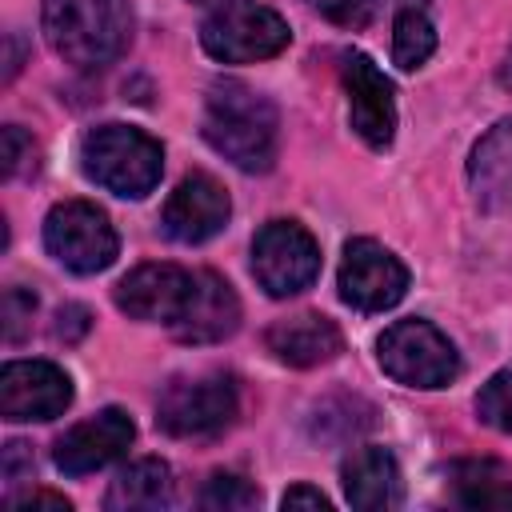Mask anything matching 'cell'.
I'll list each match as a JSON object with an SVG mask.
<instances>
[{
	"label": "cell",
	"instance_id": "29",
	"mask_svg": "<svg viewBox=\"0 0 512 512\" xmlns=\"http://www.w3.org/2000/svg\"><path fill=\"white\" fill-rule=\"evenodd\" d=\"M280 504H284V508H316V512H328V508H332L328 496H324L320 488H308V484L288 488V492L280 496Z\"/></svg>",
	"mask_w": 512,
	"mask_h": 512
},
{
	"label": "cell",
	"instance_id": "10",
	"mask_svg": "<svg viewBox=\"0 0 512 512\" xmlns=\"http://www.w3.org/2000/svg\"><path fill=\"white\" fill-rule=\"evenodd\" d=\"M72 404V380L48 360H12L0 372V416L12 424L56 420Z\"/></svg>",
	"mask_w": 512,
	"mask_h": 512
},
{
	"label": "cell",
	"instance_id": "6",
	"mask_svg": "<svg viewBox=\"0 0 512 512\" xmlns=\"http://www.w3.org/2000/svg\"><path fill=\"white\" fill-rule=\"evenodd\" d=\"M292 40L288 20L276 8L236 0L224 8H212V16L200 24V44L220 64H252L284 52Z\"/></svg>",
	"mask_w": 512,
	"mask_h": 512
},
{
	"label": "cell",
	"instance_id": "11",
	"mask_svg": "<svg viewBox=\"0 0 512 512\" xmlns=\"http://www.w3.org/2000/svg\"><path fill=\"white\" fill-rule=\"evenodd\" d=\"M132 436H136V424L124 408H100L96 416L72 424L56 440L52 460L64 476H88V472H100L112 460H120L128 452Z\"/></svg>",
	"mask_w": 512,
	"mask_h": 512
},
{
	"label": "cell",
	"instance_id": "26",
	"mask_svg": "<svg viewBox=\"0 0 512 512\" xmlns=\"http://www.w3.org/2000/svg\"><path fill=\"white\" fill-rule=\"evenodd\" d=\"M0 472H4L8 496H12V488H16V484L32 480V452H28V444H20V440L4 444V460H0Z\"/></svg>",
	"mask_w": 512,
	"mask_h": 512
},
{
	"label": "cell",
	"instance_id": "3",
	"mask_svg": "<svg viewBox=\"0 0 512 512\" xmlns=\"http://www.w3.org/2000/svg\"><path fill=\"white\" fill-rule=\"evenodd\" d=\"M80 168L92 184L112 196L140 200L160 184L164 148L144 128L132 124H100L80 140Z\"/></svg>",
	"mask_w": 512,
	"mask_h": 512
},
{
	"label": "cell",
	"instance_id": "5",
	"mask_svg": "<svg viewBox=\"0 0 512 512\" xmlns=\"http://www.w3.org/2000/svg\"><path fill=\"white\" fill-rule=\"evenodd\" d=\"M380 368L404 388H444L460 376L456 344L428 320H396L376 340Z\"/></svg>",
	"mask_w": 512,
	"mask_h": 512
},
{
	"label": "cell",
	"instance_id": "14",
	"mask_svg": "<svg viewBox=\"0 0 512 512\" xmlns=\"http://www.w3.org/2000/svg\"><path fill=\"white\" fill-rule=\"evenodd\" d=\"M228 216H232L228 192L208 172H192L172 188L164 204V232L176 244H204L228 224Z\"/></svg>",
	"mask_w": 512,
	"mask_h": 512
},
{
	"label": "cell",
	"instance_id": "32",
	"mask_svg": "<svg viewBox=\"0 0 512 512\" xmlns=\"http://www.w3.org/2000/svg\"><path fill=\"white\" fill-rule=\"evenodd\" d=\"M496 80H500L504 88H512V44H508V52H504V60H500V72H496Z\"/></svg>",
	"mask_w": 512,
	"mask_h": 512
},
{
	"label": "cell",
	"instance_id": "22",
	"mask_svg": "<svg viewBox=\"0 0 512 512\" xmlns=\"http://www.w3.org/2000/svg\"><path fill=\"white\" fill-rule=\"evenodd\" d=\"M256 504H260V492H256L244 476L212 472V476L204 480L200 508H208V512H244V508H256Z\"/></svg>",
	"mask_w": 512,
	"mask_h": 512
},
{
	"label": "cell",
	"instance_id": "33",
	"mask_svg": "<svg viewBox=\"0 0 512 512\" xmlns=\"http://www.w3.org/2000/svg\"><path fill=\"white\" fill-rule=\"evenodd\" d=\"M192 4H208V8H224V4H236V0H192Z\"/></svg>",
	"mask_w": 512,
	"mask_h": 512
},
{
	"label": "cell",
	"instance_id": "31",
	"mask_svg": "<svg viewBox=\"0 0 512 512\" xmlns=\"http://www.w3.org/2000/svg\"><path fill=\"white\" fill-rule=\"evenodd\" d=\"M20 72V36L8 32V64H4V80H12Z\"/></svg>",
	"mask_w": 512,
	"mask_h": 512
},
{
	"label": "cell",
	"instance_id": "23",
	"mask_svg": "<svg viewBox=\"0 0 512 512\" xmlns=\"http://www.w3.org/2000/svg\"><path fill=\"white\" fill-rule=\"evenodd\" d=\"M476 416L496 432H512V368L496 372L476 392Z\"/></svg>",
	"mask_w": 512,
	"mask_h": 512
},
{
	"label": "cell",
	"instance_id": "27",
	"mask_svg": "<svg viewBox=\"0 0 512 512\" xmlns=\"http://www.w3.org/2000/svg\"><path fill=\"white\" fill-rule=\"evenodd\" d=\"M28 156H32V140L24 136V128L8 124L4 128V176H16Z\"/></svg>",
	"mask_w": 512,
	"mask_h": 512
},
{
	"label": "cell",
	"instance_id": "25",
	"mask_svg": "<svg viewBox=\"0 0 512 512\" xmlns=\"http://www.w3.org/2000/svg\"><path fill=\"white\" fill-rule=\"evenodd\" d=\"M36 312V296L24 292V288H8L4 300H0V320H4V340H20L28 320Z\"/></svg>",
	"mask_w": 512,
	"mask_h": 512
},
{
	"label": "cell",
	"instance_id": "7",
	"mask_svg": "<svg viewBox=\"0 0 512 512\" xmlns=\"http://www.w3.org/2000/svg\"><path fill=\"white\" fill-rule=\"evenodd\" d=\"M252 276L276 300L304 292L320 276L316 236L296 220H268L252 240Z\"/></svg>",
	"mask_w": 512,
	"mask_h": 512
},
{
	"label": "cell",
	"instance_id": "19",
	"mask_svg": "<svg viewBox=\"0 0 512 512\" xmlns=\"http://www.w3.org/2000/svg\"><path fill=\"white\" fill-rule=\"evenodd\" d=\"M104 504L112 512H160L172 504V468L160 456L132 460L116 472Z\"/></svg>",
	"mask_w": 512,
	"mask_h": 512
},
{
	"label": "cell",
	"instance_id": "21",
	"mask_svg": "<svg viewBox=\"0 0 512 512\" xmlns=\"http://www.w3.org/2000/svg\"><path fill=\"white\" fill-rule=\"evenodd\" d=\"M432 52H436V28H432L424 4L404 0V4L396 8V20H392V60H396V68L412 72V68H420Z\"/></svg>",
	"mask_w": 512,
	"mask_h": 512
},
{
	"label": "cell",
	"instance_id": "28",
	"mask_svg": "<svg viewBox=\"0 0 512 512\" xmlns=\"http://www.w3.org/2000/svg\"><path fill=\"white\" fill-rule=\"evenodd\" d=\"M84 332H88V308L64 304V308L56 312V336H60L64 344H72V340H80Z\"/></svg>",
	"mask_w": 512,
	"mask_h": 512
},
{
	"label": "cell",
	"instance_id": "9",
	"mask_svg": "<svg viewBox=\"0 0 512 512\" xmlns=\"http://www.w3.org/2000/svg\"><path fill=\"white\" fill-rule=\"evenodd\" d=\"M408 292V268L400 264L396 252L384 244L360 236L344 244L340 256V300L352 304L356 312H384L400 304Z\"/></svg>",
	"mask_w": 512,
	"mask_h": 512
},
{
	"label": "cell",
	"instance_id": "13",
	"mask_svg": "<svg viewBox=\"0 0 512 512\" xmlns=\"http://www.w3.org/2000/svg\"><path fill=\"white\" fill-rule=\"evenodd\" d=\"M344 92H348L352 132L368 148H388L396 132V96H392V80L372 64V56L364 52L344 56Z\"/></svg>",
	"mask_w": 512,
	"mask_h": 512
},
{
	"label": "cell",
	"instance_id": "20",
	"mask_svg": "<svg viewBox=\"0 0 512 512\" xmlns=\"http://www.w3.org/2000/svg\"><path fill=\"white\" fill-rule=\"evenodd\" d=\"M448 480L456 500L468 508H512V476L496 460H456Z\"/></svg>",
	"mask_w": 512,
	"mask_h": 512
},
{
	"label": "cell",
	"instance_id": "2",
	"mask_svg": "<svg viewBox=\"0 0 512 512\" xmlns=\"http://www.w3.org/2000/svg\"><path fill=\"white\" fill-rule=\"evenodd\" d=\"M40 28L64 64L104 68L132 40V8L128 0H44Z\"/></svg>",
	"mask_w": 512,
	"mask_h": 512
},
{
	"label": "cell",
	"instance_id": "12",
	"mask_svg": "<svg viewBox=\"0 0 512 512\" xmlns=\"http://www.w3.org/2000/svg\"><path fill=\"white\" fill-rule=\"evenodd\" d=\"M192 288H196V272L180 264H140L116 284V308L128 312L132 320H152L172 328L188 308Z\"/></svg>",
	"mask_w": 512,
	"mask_h": 512
},
{
	"label": "cell",
	"instance_id": "16",
	"mask_svg": "<svg viewBox=\"0 0 512 512\" xmlns=\"http://www.w3.org/2000/svg\"><path fill=\"white\" fill-rule=\"evenodd\" d=\"M264 344L268 352L288 364V368H316V364H328L340 356L344 348V336L340 328L320 316V312H300V316H288V320H276L268 332H264Z\"/></svg>",
	"mask_w": 512,
	"mask_h": 512
},
{
	"label": "cell",
	"instance_id": "17",
	"mask_svg": "<svg viewBox=\"0 0 512 512\" xmlns=\"http://www.w3.org/2000/svg\"><path fill=\"white\" fill-rule=\"evenodd\" d=\"M468 188L484 212L512 208V116L496 120L468 156Z\"/></svg>",
	"mask_w": 512,
	"mask_h": 512
},
{
	"label": "cell",
	"instance_id": "24",
	"mask_svg": "<svg viewBox=\"0 0 512 512\" xmlns=\"http://www.w3.org/2000/svg\"><path fill=\"white\" fill-rule=\"evenodd\" d=\"M308 4L320 16H328L332 24H344V28H364L380 8V0H308Z\"/></svg>",
	"mask_w": 512,
	"mask_h": 512
},
{
	"label": "cell",
	"instance_id": "1",
	"mask_svg": "<svg viewBox=\"0 0 512 512\" xmlns=\"http://www.w3.org/2000/svg\"><path fill=\"white\" fill-rule=\"evenodd\" d=\"M200 132L240 172H268L276 160V108L240 80H216L208 88Z\"/></svg>",
	"mask_w": 512,
	"mask_h": 512
},
{
	"label": "cell",
	"instance_id": "30",
	"mask_svg": "<svg viewBox=\"0 0 512 512\" xmlns=\"http://www.w3.org/2000/svg\"><path fill=\"white\" fill-rule=\"evenodd\" d=\"M12 508H52V512H68V500L56 492H28V496H8Z\"/></svg>",
	"mask_w": 512,
	"mask_h": 512
},
{
	"label": "cell",
	"instance_id": "4",
	"mask_svg": "<svg viewBox=\"0 0 512 512\" xmlns=\"http://www.w3.org/2000/svg\"><path fill=\"white\" fill-rule=\"evenodd\" d=\"M240 408L236 380L224 372L180 376L156 400V424L176 440H212L220 436Z\"/></svg>",
	"mask_w": 512,
	"mask_h": 512
},
{
	"label": "cell",
	"instance_id": "15",
	"mask_svg": "<svg viewBox=\"0 0 512 512\" xmlns=\"http://www.w3.org/2000/svg\"><path fill=\"white\" fill-rule=\"evenodd\" d=\"M240 324V300L232 284L216 272H196V288L188 296V308L172 324V336L180 344H216L232 336Z\"/></svg>",
	"mask_w": 512,
	"mask_h": 512
},
{
	"label": "cell",
	"instance_id": "8",
	"mask_svg": "<svg viewBox=\"0 0 512 512\" xmlns=\"http://www.w3.org/2000/svg\"><path fill=\"white\" fill-rule=\"evenodd\" d=\"M44 248L48 256H56L68 272L92 276L104 272L116 260V228L112 220L88 204V200H64L44 216Z\"/></svg>",
	"mask_w": 512,
	"mask_h": 512
},
{
	"label": "cell",
	"instance_id": "18",
	"mask_svg": "<svg viewBox=\"0 0 512 512\" xmlns=\"http://www.w3.org/2000/svg\"><path fill=\"white\" fill-rule=\"evenodd\" d=\"M340 480H344V496L352 508H396L404 496L396 456L388 448H376V444L356 448L344 460Z\"/></svg>",
	"mask_w": 512,
	"mask_h": 512
}]
</instances>
